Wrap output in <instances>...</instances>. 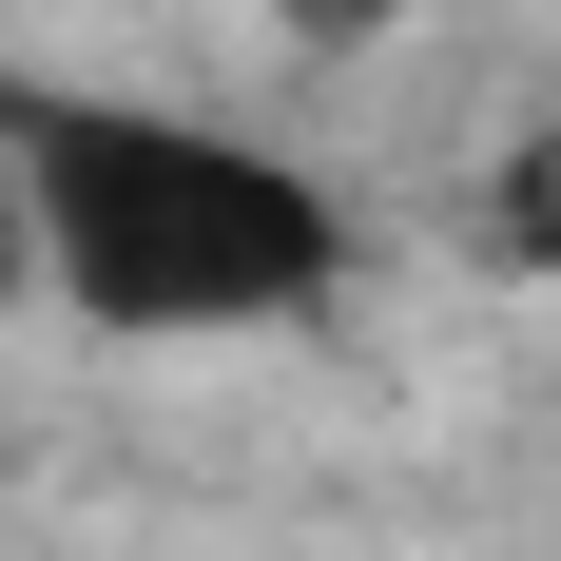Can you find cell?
Wrapping results in <instances>:
<instances>
[{
	"instance_id": "cell-1",
	"label": "cell",
	"mask_w": 561,
	"mask_h": 561,
	"mask_svg": "<svg viewBox=\"0 0 561 561\" xmlns=\"http://www.w3.org/2000/svg\"><path fill=\"white\" fill-rule=\"evenodd\" d=\"M0 156H20V232L39 272L98 310V330H272L348 272V214L272 136H214V116L156 98H39L0 78Z\"/></svg>"
},
{
	"instance_id": "cell-2",
	"label": "cell",
	"mask_w": 561,
	"mask_h": 561,
	"mask_svg": "<svg viewBox=\"0 0 561 561\" xmlns=\"http://www.w3.org/2000/svg\"><path fill=\"white\" fill-rule=\"evenodd\" d=\"M368 20H388V0H290V39H368Z\"/></svg>"
}]
</instances>
